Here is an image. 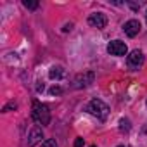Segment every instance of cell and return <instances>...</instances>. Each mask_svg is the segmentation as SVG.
Segmentation results:
<instances>
[{
	"mask_svg": "<svg viewBox=\"0 0 147 147\" xmlns=\"http://www.w3.org/2000/svg\"><path fill=\"white\" fill-rule=\"evenodd\" d=\"M31 118L35 123L38 125H49L50 123V111L45 104L40 102H33V111H31Z\"/></svg>",
	"mask_w": 147,
	"mask_h": 147,
	"instance_id": "1",
	"label": "cell"
},
{
	"mask_svg": "<svg viewBox=\"0 0 147 147\" xmlns=\"http://www.w3.org/2000/svg\"><path fill=\"white\" fill-rule=\"evenodd\" d=\"M87 111H88L90 114L97 116L99 119H106V118H107V114H109V107H107V104H104V102H102V100H99V99L90 100V104H88Z\"/></svg>",
	"mask_w": 147,
	"mask_h": 147,
	"instance_id": "2",
	"label": "cell"
},
{
	"mask_svg": "<svg viewBox=\"0 0 147 147\" xmlns=\"http://www.w3.org/2000/svg\"><path fill=\"white\" fill-rule=\"evenodd\" d=\"M94 80H95V75H94L92 71H87V73L78 75V76L75 78L73 87H75V88H85V87H90V85L94 83Z\"/></svg>",
	"mask_w": 147,
	"mask_h": 147,
	"instance_id": "3",
	"label": "cell"
},
{
	"mask_svg": "<svg viewBox=\"0 0 147 147\" xmlns=\"http://www.w3.org/2000/svg\"><path fill=\"white\" fill-rule=\"evenodd\" d=\"M107 52H109L111 55H126L128 49H126L125 42H121V40H113V42L107 45Z\"/></svg>",
	"mask_w": 147,
	"mask_h": 147,
	"instance_id": "4",
	"label": "cell"
},
{
	"mask_svg": "<svg viewBox=\"0 0 147 147\" xmlns=\"http://www.w3.org/2000/svg\"><path fill=\"white\" fill-rule=\"evenodd\" d=\"M88 24L94 26V28L102 30V28H106V24H107V18H106L104 14H100V12H94V14L88 16Z\"/></svg>",
	"mask_w": 147,
	"mask_h": 147,
	"instance_id": "5",
	"label": "cell"
},
{
	"mask_svg": "<svg viewBox=\"0 0 147 147\" xmlns=\"http://www.w3.org/2000/svg\"><path fill=\"white\" fill-rule=\"evenodd\" d=\"M123 30H125V33H126L130 38H133V36H137L138 31H140V21H137V19H130V21L125 23Z\"/></svg>",
	"mask_w": 147,
	"mask_h": 147,
	"instance_id": "6",
	"label": "cell"
},
{
	"mask_svg": "<svg viewBox=\"0 0 147 147\" xmlns=\"http://www.w3.org/2000/svg\"><path fill=\"white\" fill-rule=\"evenodd\" d=\"M144 64V54L140 50H133L130 55H128V66L131 69H138L140 66Z\"/></svg>",
	"mask_w": 147,
	"mask_h": 147,
	"instance_id": "7",
	"label": "cell"
},
{
	"mask_svg": "<svg viewBox=\"0 0 147 147\" xmlns=\"http://www.w3.org/2000/svg\"><path fill=\"white\" fill-rule=\"evenodd\" d=\"M42 138H43V131H42V128H40V126H35V128L31 130L30 137H28V145H30V147H33V145H35V144H38Z\"/></svg>",
	"mask_w": 147,
	"mask_h": 147,
	"instance_id": "8",
	"label": "cell"
},
{
	"mask_svg": "<svg viewBox=\"0 0 147 147\" xmlns=\"http://www.w3.org/2000/svg\"><path fill=\"white\" fill-rule=\"evenodd\" d=\"M64 75H66V71H64V67H61V66H54V67L49 71L50 80H61V78H64Z\"/></svg>",
	"mask_w": 147,
	"mask_h": 147,
	"instance_id": "9",
	"label": "cell"
},
{
	"mask_svg": "<svg viewBox=\"0 0 147 147\" xmlns=\"http://www.w3.org/2000/svg\"><path fill=\"white\" fill-rule=\"evenodd\" d=\"M23 5L26 7V9H36L38 7V2H33V0H23Z\"/></svg>",
	"mask_w": 147,
	"mask_h": 147,
	"instance_id": "10",
	"label": "cell"
},
{
	"mask_svg": "<svg viewBox=\"0 0 147 147\" xmlns=\"http://www.w3.org/2000/svg\"><path fill=\"white\" fill-rule=\"evenodd\" d=\"M119 125H121V126H119L121 131H128V130H130V121H128V119H121Z\"/></svg>",
	"mask_w": 147,
	"mask_h": 147,
	"instance_id": "11",
	"label": "cell"
},
{
	"mask_svg": "<svg viewBox=\"0 0 147 147\" xmlns=\"http://www.w3.org/2000/svg\"><path fill=\"white\" fill-rule=\"evenodd\" d=\"M49 94H50V95H61V94H62V88H61V87H55V85H54V87H52V88L49 90Z\"/></svg>",
	"mask_w": 147,
	"mask_h": 147,
	"instance_id": "12",
	"label": "cell"
},
{
	"mask_svg": "<svg viewBox=\"0 0 147 147\" xmlns=\"http://www.w3.org/2000/svg\"><path fill=\"white\" fill-rule=\"evenodd\" d=\"M16 107H18V104H16V102H9V104H5V106H4V109H2V111H4V113H9V111H12V109H16Z\"/></svg>",
	"mask_w": 147,
	"mask_h": 147,
	"instance_id": "13",
	"label": "cell"
},
{
	"mask_svg": "<svg viewBox=\"0 0 147 147\" xmlns=\"http://www.w3.org/2000/svg\"><path fill=\"white\" fill-rule=\"evenodd\" d=\"M42 147H57V144H55L54 138H47V140L42 144Z\"/></svg>",
	"mask_w": 147,
	"mask_h": 147,
	"instance_id": "14",
	"label": "cell"
},
{
	"mask_svg": "<svg viewBox=\"0 0 147 147\" xmlns=\"http://www.w3.org/2000/svg\"><path fill=\"white\" fill-rule=\"evenodd\" d=\"M75 147H83V138H76V142H75Z\"/></svg>",
	"mask_w": 147,
	"mask_h": 147,
	"instance_id": "15",
	"label": "cell"
},
{
	"mask_svg": "<svg viewBox=\"0 0 147 147\" xmlns=\"http://www.w3.org/2000/svg\"><path fill=\"white\" fill-rule=\"evenodd\" d=\"M130 7H131L133 11H138V9H140V4H130Z\"/></svg>",
	"mask_w": 147,
	"mask_h": 147,
	"instance_id": "16",
	"label": "cell"
},
{
	"mask_svg": "<svg viewBox=\"0 0 147 147\" xmlns=\"http://www.w3.org/2000/svg\"><path fill=\"white\" fill-rule=\"evenodd\" d=\"M71 30H73V24H71V23H69V24H66V26H64V31H71Z\"/></svg>",
	"mask_w": 147,
	"mask_h": 147,
	"instance_id": "17",
	"label": "cell"
},
{
	"mask_svg": "<svg viewBox=\"0 0 147 147\" xmlns=\"http://www.w3.org/2000/svg\"><path fill=\"white\" fill-rule=\"evenodd\" d=\"M36 90H38V92H43V83H42V85H36Z\"/></svg>",
	"mask_w": 147,
	"mask_h": 147,
	"instance_id": "18",
	"label": "cell"
},
{
	"mask_svg": "<svg viewBox=\"0 0 147 147\" xmlns=\"http://www.w3.org/2000/svg\"><path fill=\"white\" fill-rule=\"evenodd\" d=\"M145 19H147V14H145Z\"/></svg>",
	"mask_w": 147,
	"mask_h": 147,
	"instance_id": "19",
	"label": "cell"
},
{
	"mask_svg": "<svg viewBox=\"0 0 147 147\" xmlns=\"http://www.w3.org/2000/svg\"><path fill=\"white\" fill-rule=\"evenodd\" d=\"M119 147H123V145H119Z\"/></svg>",
	"mask_w": 147,
	"mask_h": 147,
	"instance_id": "20",
	"label": "cell"
},
{
	"mask_svg": "<svg viewBox=\"0 0 147 147\" xmlns=\"http://www.w3.org/2000/svg\"><path fill=\"white\" fill-rule=\"evenodd\" d=\"M92 147H95V145H92Z\"/></svg>",
	"mask_w": 147,
	"mask_h": 147,
	"instance_id": "21",
	"label": "cell"
}]
</instances>
